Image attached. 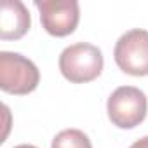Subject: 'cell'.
I'll use <instances>...</instances> for the list:
<instances>
[{
	"mask_svg": "<svg viewBox=\"0 0 148 148\" xmlns=\"http://www.w3.org/2000/svg\"><path fill=\"white\" fill-rule=\"evenodd\" d=\"M103 52L87 42L68 45L59 56V70L71 84H86L103 71Z\"/></svg>",
	"mask_w": 148,
	"mask_h": 148,
	"instance_id": "6da1fadb",
	"label": "cell"
},
{
	"mask_svg": "<svg viewBox=\"0 0 148 148\" xmlns=\"http://www.w3.org/2000/svg\"><path fill=\"white\" fill-rule=\"evenodd\" d=\"M40 71L37 64L19 52H0V89L9 94L25 96L37 89Z\"/></svg>",
	"mask_w": 148,
	"mask_h": 148,
	"instance_id": "7a4b0ae2",
	"label": "cell"
},
{
	"mask_svg": "<svg viewBox=\"0 0 148 148\" xmlns=\"http://www.w3.org/2000/svg\"><path fill=\"white\" fill-rule=\"evenodd\" d=\"M148 101L141 89L132 86L117 87L106 103L108 119L120 129H132L139 125L146 117Z\"/></svg>",
	"mask_w": 148,
	"mask_h": 148,
	"instance_id": "3957f363",
	"label": "cell"
},
{
	"mask_svg": "<svg viewBox=\"0 0 148 148\" xmlns=\"http://www.w3.org/2000/svg\"><path fill=\"white\" fill-rule=\"evenodd\" d=\"M113 58L117 66L132 77L148 75V32L132 28L125 32L115 44Z\"/></svg>",
	"mask_w": 148,
	"mask_h": 148,
	"instance_id": "277c9868",
	"label": "cell"
},
{
	"mask_svg": "<svg viewBox=\"0 0 148 148\" xmlns=\"http://www.w3.org/2000/svg\"><path fill=\"white\" fill-rule=\"evenodd\" d=\"M44 30L52 37H66L75 32L80 19L77 0H35Z\"/></svg>",
	"mask_w": 148,
	"mask_h": 148,
	"instance_id": "5b68a950",
	"label": "cell"
},
{
	"mask_svg": "<svg viewBox=\"0 0 148 148\" xmlns=\"http://www.w3.org/2000/svg\"><path fill=\"white\" fill-rule=\"evenodd\" d=\"M32 25L28 9L19 0H4L0 11V38L18 40L21 38Z\"/></svg>",
	"mask_w": 148,
	"mask_h": 148,
	"instance_id": "8992f818",
	"label": "cell"
},
{
	"mask_svg": "<svg viewBox=\"0 0 148 148\" xmlns=\"http://www.w3.org/2000/svg\"><path fill=\"white\" fill-rule=\"evenodd\" d=\"M51 148H92V145L80 129H64L54 136Z\"/></svg>",
	"mask_w": 148,
	"mask_h": 148,
	"instance_id": "52a82bcc",
	"label": "cell"
},
{
	"mask_svg": "<svg viewBox=\"0 0 148 148\" xmlns=\"http://www.w3.org/2000/svg\"><path fill=\"white\" fill-rule=\"evenodd\" d=\"M129 148H148V136H145V138H141V139L134 141Z\"/></svg>",
	"mask_w": 148,
	"mask_h": 148,
	"instance_id": "ba28073f",
	"label": "cell"
},
{
	"mask_svg": "<svg viewBox=\"0 0 148 148\" xmlns=\"http://www.w3.org/2000/svg\"><path fill=\"white\" fill-rule=\"evenodd\" d=\"M14 148H37V146H33V145H18Z\"/></svg>",
	"mask_w": 148,
	"mask_h": 148,
	"instance_id": "9c48e42d",
	"label": "cell"
}]
</instances>
